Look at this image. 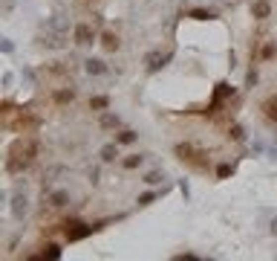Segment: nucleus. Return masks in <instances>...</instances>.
<instances>
[{
    "label": "nucleus",
    "mask_w": 277,
    "mask_h": 261,
    "mask_svg": "<svg viewBox=\"0 0 277 261\" xmlns=\"http://www.w3.org/2000/svg\"><path fill=\"white\" fill-rule=\"evenodd\" d=\"M35 154H38V142H35V139L17 142L15 148H12V157H9V163H6V172H9V174H20V172H26V169L32 166Z\"/></svg>",
    "instance_id": "f257e3e1"
},
{
    "label": "nucleus",
    "mask_w": 277,
    "mask_h": 261,
    "mask_svg": "<svg viewBox=\"0 0 277 261\" xmlns=\"http://www.w3.org/2000/svg\"><path fill=\"white\" fill-rule=\"evenodd\" d=\"M93 229H96V226L81 224V221H66L64 224V238L66 241H84V238L93 235Z\"/></svg>",
    "instance_id": "f03ea898"
},
{
    "label": "nucleus",
    "mask_w": 277,
    "mask_h": 261,
    "mask_svg": "<svg viewBox=\"0 0 277 261\" xmlns=\"http://www.w3.org/2000/svg\"><path fill=\"white\" fill-rule=\"evenodd\" d=\"M228 96H234V87H228L225 82H220V85H217V90H214V102L208 104V110H205V113H217V107L225 102Z\"/></svg>",
    "instance_id": "7ed1b4c3"
},
{
    "label": "nucleus",
    "mask_w": 277,
    "mask_h": 261,
    "mask_svg": "<svg viewBox=\"0 0 277 261\" xmlns=\"http://www.w3.org/2000/svg\"><path fill=\"white\" fill-rule=\"evenodd\" d=\"M72 38H75V44H78V47H87V44H93V41H96V29H93L90 23H78Z\"/></svg>",
    "instance_id": "20e7f679"
},
{
    "label": "nucleus",
    "mask_w": 277,
    "mask_h": 261,
    "mask_svg": "<svg viewBox=\"0 0 277 261\" xmlns=\"http://www.w3.org/2000/svg\"><path fill=\"white\" fill-rule=\"evenodd\" d=\"M251 12H254L257 20H266V17L272 15V3H269V0H257V3L251 6Z\"/></svg>",
    "instance_id": "39448f33"
},
{
    "label": "nucleus",
    "mask_w": 277,
    "mask_h": 261,
    "mask_svg": "<svg viewBox=\"0 0 277 261\" xmlns=\"http://www.w3.org/2000/svg\"><path fill=\"white\" fill-rule=\"evenodd\" d=\"M165 61H167V55H162V52H150V55H147V73H156L159 67H165Z\"/></svg>",
    "instance_id": "423d86ee"
},
{
    "label": "nucleus",
    "mask_w": 277,
    "mask_h": 261,
    "mask_svg": "<svg viewBox=\"0 0 277 261\" xmlns=\"http://www.w3.org/2000/svg\"><path fill=\"white\" fill-rule=\"evenodd\" d=\"M84 70H87L90 76H101V73H107V64L98 61V58H90V61H84Z\"/></svg>",
    "instance_id": "0eeeda50"
},
{
    "label": "nucleus",
    "mask_w": 277,
    "mask_h": 261,
    "mask_svg": "<svg viewBox=\"0 0 277 261\" xmlns=\"http://www.w3.org/2000/svg\"><path fill=\"white\" fill-rule=\"evenodd\" d=\"M263 113H266L269 122H277V96H272V99L263 102Z\"/></svg>",
    "instance_id": "6e6552de"
},
{
    "label": "nucleus",
    "mask_w": 277,
    "mask_h": 261,
    "mask_svg": "<svg viewBox=\"0 0 277 261\" xmlns=\"http://www.w3.org/2000/svg\"><path fill=\"white\" fill-rule=\"evenodd\" d=\"M101 47L107 52H115L118 50V38H115L113 32H101Z\"/></svg>",
    "instance_id": "1a4fd4ad"
},
{
    "label": "nucleus",
    "mask_w": 277,
    "mask_h": 261,
    "mask_svg": "<svg viewBox=\"0 0 277 261\" xmlns=\"http://www.w3.org/2000/svg\"><path fill=\"white\" fill-rule=\"evenodd\" d=\"M115 157H118V142H110V145L101 148V160H104V163H113Z\"/></svg>",
    "instance_id": "9d476101"
},
{
    "label": "nucleus",
    "mask_w": 277,
    "mask_h": 261,
    "mask_svg": "<svg viewBox=\"0 0 277 261\" xmlns=\"http://www.w3.org/2000/svg\"><path fill=\"white\" fill-rule=\"evenodd\" d=\"M75 99V90L69 87V90H55V102L58 104H66V102H72Z\"/></svg>",
    "instance_id": "9b49d317"
},
{
    "label": "nucleus",
    "mask_w": 277,
    "mask_h": 261,
    "mask_svg": "<svg viewBox=\"0 0 277 261\" xmlns=\"http://www.w3.org/2000/svg\"><path fill=\"white\" fill-rule=\"evenodd\" d=\"M58 256H61V247H58V244H47L38 259H58Z\"/></svg>",
    "instance_id": "f8f14e48"
},
{
    "label": "nucleus",
    "mask_w": 277,
    "mask_h": 261,
    "mask_svg": "<svg viewBox=\"0 0 277 261\" xmlns=\"http://www.w3.org/2000/svg\"><path fill=\"white\" fill-rule=\"evenodd\" d=\"M12 212H15V218H23V215H26V197H20V194H17L15 203H12Z\"/></svg>",
    "instance_id": "ddd939ff"
},
{
    "label": "nucleus",
    "mask_w": 277,
    "mask_h": 261,
    "mask_svg": "<svg viewBox=\"0 0 277 261\" xmlns=\"http://www.w3.org/2000/svg\"><path fill=\"white\" fill-rule=\"evenodd\" d=\"M66 200H69V197H66V191H52V197H49V203H52L55 209L66 206Z\"/></svg>",
    "instance_id": "4468645a"
},
{
    "label": "nucleus",
    "mask_w": 277,
    "mask_h": 261,
    "mask_svg": "<svg viewBox=\"0 0 277 261\" xmlns=\"http://www.w3.org/2000/svg\"><path fill=\"white\" fill-rule=\"evenodd\" d=\"M118 125H121V119L115 113H104L101 116V128H118Z\"/></svg>",
    "instance_id": "2eb2a0df"
},
{
    "label": "nucleus",
    "mask_w": 277,
    "mask_h": 261,
    "mask_svg": "<svg viewBox=\"0 0 277 261\" xmlns=\"http://www.w3.org/2000/svg\"><path fill=\"white\" fill-rule=\"evenodd\" d=\"M115 142H118V145H130V142H136V134H133V131H121V134L115 137Z\"/></svg>",
    "instance_id": "dca6fc26"
},
{
    "label": "nucleus",
    "mask_w": 277,
    "mask_h": 261,
    "mask_svg": "<svg viewBox=\"0 0 277 261\" xmlns=\"http://www.w3.org/2000/svg\"><path fill=\"white\" fill-rule=\"evenodd\" d=\"M107 104H110L107 96H96V99H90V107H93V110H104Z\"/></svg>",
    "instance_id": "f3484780"
},
{
    "label": "nucleus",
    "mask_w": 277,
    "mask_h": 261,
    "mask_svg": "<svg viewBox=\"0 0 277 261\" xmlns=\"http://www.w3.org/2000/svg\"><path fill=\"white\" fill-rule=\"evenodd\" d=\"M142 160H145V157H139V154H130V157H127V160H124V163H121V166H124V169H139V166H142Z\"/></svg>",
    "instance_id": "a211bd4d"
},
{
    "label": "nucleus",
    "mask_w": 277,
    "mask_h": 261,
    "mask_svg": "<svg viewBox=\"0 0 277 261\" xmlns=\"http://www.w3.org/2000/svg\"><path fill=\"white\" fill-rule=\"evenodd\" d=\"M228 137H231V139H237V142H240V139H245L243 125H231V128H228Z\"/></svg>",
    "instance_id": "6ab92c4d"
},
{
    "label": "nucleus",
    "mask_w": 277,
    "mask_h": 261,
    "mask_svg": "<svg viewBox=\"0 0 277 261\" xmlns=\"http://www.w3.org/2000/svg\"><path fill=\"white\" fill-rule=\"evenodd\" d=\"M275 52H277V47H275V44H272V41H269V44H266V47H263L260 58H263V61H269V58H275Z\"/></svg>",
    "instance_id": "aec40b11"
},
{
    "label": "nucleus",
    "mask_w": 277,
    "mask_h": 261,
    "mask_svg": "<svg viewBox=\"0 0 277 261\" xmlns=\"http://www.w3.org/2000/svg\"><path fill=\"white\" fill-rule=\"evenodd\" d=\"M231 172H234V166H228V163H222V166L217 169V177H220V180H225V177H231Z\"/></svg>",
    "instance_id": "412c9836"
},
{
    "label": "nucleus",
    "mask_w": 277,
    "mask_h": 261,
    "mask_svg": "<svg viewBox=\"0 0 277 261\" xmlns=\"http://www.w3.org/2000/svg\"><path fill=\"white\" fill-rule=\"evenodd\" d=\"M191 17H194V20H208V17H214V15H211V12H205V9H194Z\"/></svg>",
    "instance_id": "4be33fe9"
},
{
    "label": "nucleus",
    "mask_w": 277,
    "mask_h": 261,
    "mask_svg": "<svg viewBox=\"0 0 277 261\" xmlns=\"http://www.w3.org/2000/svg\"><path fill=\"white\" fill-rule=\"evenodd\" d=\"M159 180H162V174H159V172H150V174L145 177V183H150V186H156Z\"/></svg>",
    "instance_id": "5701e85b"
},
{
    "label": "nucleus",
    "mask_w": 277,
    "mask_h": 261,
    "mask_svg": "<svg viewBox=\"0 0 277 261\" xmlns=\"http://www.w3.org/2000/svg\"><path fill=\"white\" fill-rule=\"evenodd\" d=\"M245 85H248V87H251V85H257V73H254V70L248 73V79H245Z\"/></svg>",
    "instance_id": "b1692460"
},
{
    "label": "nucleus",
    "mask_w": 277,
    "mask_h": 261,
    "mask_svg": "<svg viewBox=\"0 0 277 261\" xmlns=\"http://www.w3.org/2000/svg\"><path fill=\"white\" fill-rule=\"evenodd\" d=\"M272 232H275V235H277V221H275V224H272Z\"/></svg>",
    "instance_id": "393cba45"
}]
</instances>
